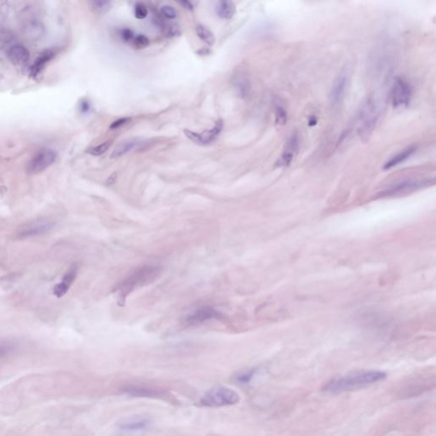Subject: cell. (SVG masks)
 Listing matches in <instances>:
<instances>
[{
	"label": "cell",
	"instance_id": "obj_13",
	"mask_svg": "<svg viewBox=\"0 0 436 436\" xmlns=\"http://www.w3.org/2000/svg\"><path fill=\"white\" fill-rule=\"evenodd\" d=\"M77 272H78V267L76 265L72 266L68 271L65 273L62 281L54 287L53 294L56 297L61 299L64 295H66L69 288L71 287L72 284L76 279Z\"/></svg>",
	"mask_w": 436,
	"mask_h": 436
},
{
	"label": "cell",
	"instance_id": "obj_15",
	"mask_svg": "<svg viewBox=\"0 0 436 436\" xmlns=\"http://www.w3.org/2000/svg\"><path fill=\"white\" fill-rule=\"evenodd\" d=\"M8 56L13 64L16 66H24L29 61L30 54L25 46L22 44H15L9 49Z\"/></svg>",
	"mask_w": 436,
	"mask_h": 436
},
{
	"label": "cell",
	"instance_id": "obj_14",
	"mask_svg": "<svg viewBox=\"0 0 436 436\" xmlns=\"http://www.w3.org/2000/svg\"><path fill=\"white\" fill-rule=\"evenodd\" d=\"M150 424V419L145 417H135L125 419L119 424V429L123 431H140L147 429Z\"/></svg>",
	"mask_w": 436,
	"mask_h": 436
},
{
	"label": "cell",
	"instance_id": "obj_34",
	"mask_svg": "<svg viewBox=\"0 0 436 436\" xmlns=\"http://www.w3.org/2000/svg\"><path fill=\"white\" fill-rule=\"evenodd\" d=\"M116 179H117V173L114 172V173L111 174V176H109V178L107 179V185H112V184L114 183L115 181H116Z\"/></svg>",
	"mask_w": 436,
	"mask_h": 436
},
{
	"label": "cell",
	"instance_id": "obj_2",
	"mask_svg": "<svg viewBox=\"0 0 436 436\" xmlns=\"http://www.w3.org/2000/svg\"><path fill=\"white\" fill-rule=\"evenodd\" d=\"M378 118L379 108L378 104L373 97H369L361 105L355 117V123H353L352 130H355V132L360 139L365 142L372 135Z\"/></svg>",
	"mask_w": 436,
	"mask_h": 436
},
{
	"label": "cell",
	"instance_id": "obj_28",
	"mask_svg": "<svg viewBox=\"0 0 436 436\" xmlns=\"http://www.w3.org/2000/svg\"><path fill=\"white\" fill-rule=\"evenodd\" d=\"M148 14V8L143 3H137L135 5V16L137 19H144Z\"/></svg>",
	"mask_w": 436,
	"mask_h": 436
},
{
	"label": "cell",
	"instance_id": "obj_18",
	"mask_svg": "<svg viewBox=\"0 0 436 436\" xmlns=\"http://www.w3.org/2000/svg\"><path fill=\"white\" fill-rule=\"evenodd\" d=\"M140 143V141L138 139H130V140L125 141L124 143H120V145H118L114 148V150L112 151L111 153V158H116L122 157L125 155V153L130 152L134 148H136V146Z\"/></svg>",
	"mask_w": 436,
	"mask_h": 436
},
{
	"label": "cell",
	"instance_id": "obj_1",
	"mask_svg": "<svg viewBox=\"0 0 436 436\" xmlns=\"http://www.w3.org/2000/svg\"><path fill=\"white\" fill-rule=\"evenodd\" d=\"M386 378L387 373L383 371H361L331 381L325 386L324 391L331 394H340L366 387Z\"/></svg>",
	"mask_w": 436,
	"mask_h": 436
},
{
	"label": "cell",
	"instance_id": "obj_35",
	"mask_svg": "<svg viewBox=\"0 0 436 436\" xmlns=\"http://www.w3.org/2000/svg\"><path fill=\"white\" fill-rule=\"evenodd\" d=\"M179 4L182 5L185 9H187V10H193V9H194V6H193L191 3L189 2V1H181V2H179Z\"/></svg>",
	"mask_w": 436,
	"mask_h": 436
},
{
	"label": "cell",
	"instance_id": "obj_24",
	"mask_svg": "<svg viewBox=\"0 0 436 436\" xmlns=\"http://www.w3.org/2000/svg\"><path fill=\"white\" fill-rule=\"evenodd\" d=\"M256 373H257L256 369L245 371V372H243L240 374H238L236 376V378H235V380H236L237 383H240V384H247V383H250V381L253 380V378H254Z\"/></svg>",
	"mask_w": 436,
	"mask_h": 436
},
{
	"label": "cell",
	"instance_id": "obj_37",
	"mask_svg": "<svg viewBox=\"0 0 436 436\" xmlns=\"http://www.w3.org/2000/svg\"><path fill=\"white\" fill-rule=\"evenodd\" d=\"M316 123H317L316 118L314 117V116H312V117L310 118V120H309V125H316Z\"/></svg>",
	"mask_w": 436,
	"mask_h": 436
},
{
	"label": "cell",
	"instance_id": "obj_16",
	"mask_svg": "<svg viewBox=\"0 0 436 436\" xmlns=\"http://www.w3.org/2000/svg\"><path fill=\"white\" fill-rule=\"evenodd\" d=\"M54 56H55V52L51 50L42 52L38 58L36 59L33 66H31V75L33 77L38 76V74L43 71L46 65L54 58Z\"/></svg>",
	"mask_w": 436,
	"mask_h": 436
},
{
	"label": "cell",
	"instance_id": "obj_8",
	"mask_svg": "<svg viewBox=\"0 0 436 436\" xmlns=\"http://www.w3.org/2000/svg\"><path fill=\"white\" fill-rule=\"evenodd\" d=\"M56 159V153L53 150L48 148L41 149L28 162L27 172L30 175L41 173L52 166Z\"/></svg>",
	"mask_w": 436,
	"mask_h": 436
},
{
	"label": "cell",
	"instance_id": "obj_31",
	"mask_svg": "<svg viewBox=\"0 0 436 436\" xmlns=\"http://www.w3.org/2000/svg\"><path fill=\"white\" fill-rule=\"evenodd\" d=\"M93 6L97 11L104 12L109 9L110 6H111V2L109 1H97V2L93 3Z\"/></svg>",
	"mask_w": 436,
	"mask_h": 436
},
{
	"label": "cell",
	"instance_id": "obj_19",
	"mask_svg": "<svg viewBox=\"0 0 436 436\" xmlns=\"http://www.w3.org/2000/svg\"><path fill=\"white\" fill-rule=\"evenodd\" d=\"M236 11L235 5L232 1H220L217 6V15L222 19H231Z\"/></svg>",
	"mask_w": 436,
	"mask_h": 436
},
{
	"label": "cell",
	"instance_id": "obj_22",
	"mask_svg": "<svg viewBox=\"0 0 436 436\" xmlns=\"http://www.w3.org/2000/svg\"><path fill=\"white\" fill-rule=\"evenodd\" d=\"M235 85L241 96H245L249 90V81L243 74H239L235 79Z\"/></svg>",
	"mask_w": 436,
	"mask_h": 436
},
{
	"label": "cell",
	"instance_id": "obj_32",
	"mask_svg": "<svg viewBox=\"0 0 436 436\" xmlns=\"http://www.w3.org/2000/svg\"><path fill=\"white\" fill-rule=\"evenodd\" d=\"M131 119L130 118H121L120 120H116L114 122L112 123V125H110L111 130H116L118 128L121 127L123 125H126L130 122Z\"/></svg>",
	"mask_w": 436,
	"mask_h": 436
},
{
	"label": "cell",
	"instance_id": "obj_7",
	"mask_svg": "<svg viewBox=\"0 0 436 436\" xmlns=\"http://www.w3.org/2000/svg\"><path fill=\"white\" fill-rule=\"evenodd\" d=\"M411 97V85L402 78H396L391 90V100L394 108H406L410 103Z\"/></svg>",
	"mask_w": 436,
	"mask_h": 436
},
{
	"label": "cell",
	"instance_id": "obj_12",
	"mask_svg": "<svg viewBox=\"0 0 436 436\" xmlns=\"http://www.w3.org/2000/svg\"><path fill=\"white\" fill-rule=\"evenodd\" d=\"M122 393L132 397L141 398L159 399L166 396V394L164 393L163 391L138 385L125 386L122 388Z\"/></svg>",
	"mask_w": 436,
	"mask_h": 436
},
{
	"label": "cell",
	"instance_id": "obj_5",
	"mask_svg": "<svg viewBox=\"0 0 436 436\" xmlns=\"http://www.w3.org/2000/svg\"><path fill=\"white\" fill-rule=\"evenodd\" d=\"M56 220L47 217H38L21 225L15 233V237L20 240L45 235L56 226Z\"/></svg>",
	"mask_w": 436,
	"mask_h": 436
},
{
	"label": "cell",
	"instance_id": "obj_6",
	"mask_svg": "<svg viewBox=\"0 0 436 436\" xmlns=\"http://www.w3.org/2000/svg\"><path fill=\"white\" fill-rule=\"evenodd\" d=\"M434 179L430 178H410L399 181L395 183L388 189L382 192L379 195L381 197L395 196L398 194H406L410 192L415 191L424 187L429 186L434 183Z\"/></svg>",
	"mask_w": 436,
	"mask_h": 436
},
{
	"label": "cell",
	"instance_id": "obj_25",
	"mask_svg": "<svg viewBox=\"0 0 436 436\" xmlns=\"http://www.w3.org/2000/svg\"><path fill=\"white\" fill-rule=\"evenodd\" d=\"M132 43L135 48L138 49V50H143L149 44V41L146 36L139 34V35L135 36Z\"/></svg>",
	"mask_w": 436,
	"mask_h": 436
},
{
	"label": "cell",
	"instance_id": "obj_3",
	"mask_svg": "<svg viewBox=\"0 0 436 436\" xmlns=\"http://www.w3.org/2000/svg\"><path fill=\"white\" fill-rule=\"evenodd\" d=\"M240 395L231 388L220 386L215 387L204 393L200 400V404L206 407H224L239 403Z\"/></svg>",
	"mask_w": 436,
	"mask_h": 436
},
{
	"label": "cell",
	"instance_id": "obj_9",
	"mask_svg": "<svg viewBox=\"0 0 436 436\" xmlns=\"http://www.w3.org/2000/svg\"><path fill=\"white\" fill-rule=\"evenodd\" d=\"M222 313L212 307H203L197 309L194 313L186 317L185 322L188 325L201 324L203 322L212 319H221L222 318Z\"/></svg>",
	"mask_w": 436,
	"mask_h": 436
},
{
	"label": "cell",
	"instance_id": "obj_20",
	"mask_svg": "<svg viewBox=\"0 0 436 436\" xmlns=\"http://www.w3.org/2000/svg\"><path fill=\"white\" fill-rule=\"evenodd\" d=\"M222 127H223V122L222 120H220L216 123V125L212 129L205 130L200 134L203 144H207L214 140L215 138L217 137V135H219V133L222 131Z\"/></svg>",
	"mask_w": 436,
	"mask_h": 436
},
{
	"label": "cell",
	"instance_id": "obj_21",
	"mask_svg": "<svg viewBox=\"0 0 436 436\" xmlns=\"http://www.w3.org/2000/svg\"><path fill=\"white\" fill-rule=\"evenodd\" d=\"M197 35L199 38L206 43L208 45H212L215 42V38L212 32L204 26L199 25L196 28Z\"/></svg>",
	"mask_w": 436,
	"mask_h": 436
},
{
	"label": "cell",
	"instance_id": "obj_17",
	"mask_svg": "<svg viewBox=\"0 0 436 436\" xmlns=\"http://www.w3.org/2000/svg\"><path fill=\"white\" fill-rule=\"evenodd\" d=\"M416 146H410L408 148H405L403 151H401L400 153L393 156L389 160L387 161L383 166V169L389 170L395 166H398L400 164L403 163L406 159H408L411 156L414 155V153H416Z\"/></svg>",
	"mask_w": 436,
	"mask_h": 436
},
{
	"label": "cell",
	"instance_id": "obj_27",
	"mask_svg": "<svg viewBox=\"0 0 436 436\" xmlns=\"http://www.w3.org/2000/svg\"><path fill=\"white\" fill-rule=\"evenodd\" d=\"M110 145H111L110 142H106V143H103L101 145L90 148V149L88 150V153L94 156L102 155V153H104L109 148Z\"/></svg>",
	"mask_w": 436,
	"mask_h": 436
},
{
	"label": "cell",
	"instance_id": "obj_11",
	"mask_svg": "<svg viewBox=\"0 0 436 436\" xmlns=\"http://www.w3.org/2000/svg\"><path fill=\"white\" fill-rule=\"evenodd\" d=\"M348 82L349 77L346 73H341L335 79L330 93V101L334 107L338 106L343 99L347 89Z\"/></svg>",
	"mask_w": 436,
	"mask_h": 436
},
{
	"label": "cell",
	"instance_id": "obj_26",
	"mask_svg": "<svg viewBox=\"0 0 436 436\" xmlns=\"http://www.w3.org/2000/svg\"><path fill=\"white\" fill-rule=\"evenodd\" d=\"M16 348V345L13 342H0V358L7 355L8 354L13 352Z\"/></svg>",
	"mask_w": 436,
	"mask_h": 436
},
{
	"label": "cell",
	"instance_id": "obj_4",
	"mask_svg": "<svg viewBox=\"0 0 436 436\" xmlns=\"http://www.w3.org/2000/svg\"><path fill=\"white\" fill-rule=\"evenodd\" d=\"M159 269L156 267L151 266H145L143 268H139L135 271L134 273L128 277L120 287V297L123 299L122 303L125 301V299L131 291L138 286L146 285L148 282L153 281L158 276Z\"/></svg>",
	"mask_w": 436,
	"mask_h": 436
},
{
	"label": "cell",
	"instance_id": "obj_36",
	"mask_svg": "<svg viewBox=\"0 0 436 436\" xmlns=\"http://www.w3.org/2000/svg\"><path fill=\"white\" fill-rule=\"evenodd\" d=\"M89 108V103L87 102H83L81 103V110L83 112H87Z\"/></svg>",
	"mask_w": 436,
	"mask_h": 436
},
{
	"label": "cell",
	"instance_id": "obj_30",
	"mask_svg": "<svg viewBox=\"0 0 436 436\" xmlns=\"http://www.w3.org/2000/svg\"><path fill=\"white\" fill-rule=\"evenodd\" d=\"M184 133H185L187 137L190 139L192 142H194V143H197V144H203L201 136H200V134H199V133L194 132V131H191V130H184Z\"/></svg>",
	"mask_w": 436,
	"mask_h": 436
},
{
	"label": "cell",
	"instance_id": "obj_23",
	"mask_svg": "<svg viewBox=\"0 0 436 436\" xmlns=\"http://www.w3.org/2000/svg\"><path fill=\"white\" fill-rule=\"evenodd\" d=\"M287 122V112L283 105L278 103L276 107V124L283 126Z\"/></svg>",
	"mask_w": 436,
	"mask_h": 436
},
{
	"label": "cell",
	"instance_id": "obj_10",
	"mask_svg": "<svg viewBox=\"0 0 436 436\" xmlns=\"http://www.w3.org/2000/svg\"><path fill=\"white\" fill-rule=\"evenodd\" d=\"M299 148V135L294 133L291 137L289 138L287 143H286L283 153L276 162V166L285 168L288 167L293 160L294 157L296 155Z\"/></svg>",
	"mask_w": 436,
	"mask_h": 436
},
{
	"label": "cell",
	"instance_id": "obj_33",
	"mask_svg": "<svg viewBox=\"0 0 436 436\" xmlns=\"http://www.w3.org/2000/svg\"><path fill=\"white\" fill-rule=\"evenodd\" d=\"M121 38L123 40L127 43H132L133 39L135 38L134 33L130 29H124L121 32Z\"/></svg>",
	"mask_w": 436,
	"mask_h": 436
},
{
	"label": "cell",
	"instance_id": "obj_29",
	"mask_svg": "<svg viewBox=\"0 0 436 436\" xmlns=\"http://www.w3.org/2000/svg\"><path fill=\"white\" fill-rule=\"evenodd\" d=\"M161 13L165 17L170 19V20H174L177 16L176 10L171 5H163L161 7Z\"/></svg>",
	"mask_w": 436,
	"mask_h": 436
}]
</instances>
